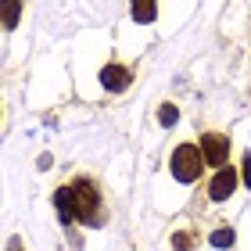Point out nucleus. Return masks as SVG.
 Listing matches in <instances>:
<instances>
[{
    "label": "nucleus",
    "instance_id": "nucleus-1",
    "mask_svg": "<svg viewBox=\"0 0 251 251\" xmlns=\"http://www.w3.org/2000/svg\"><path fill=\"white\" fill-rule=\"evenodd\" d=\"M72 201H75V219L86 223V226H97L100 223V190L90 176H75L72 179Z\"/></svg>",
    "mask_w": 251,
    "mask_h": 251
},
{
    "label": "nucleus",
    "instance_id": "nucleus-4",
    "mask_svg": "<svg viewBox=\"0 0 251 251\" xmlns=\"http://www.w3.org/2000/svg\"><path fill=\"white\" fill-rule=\"evenodd\" d=\"M233 190H237V173H233L230 165H226V169H215V176L208 179V201L223 204V201L233 198Z\"/></svg>",
    "mask_w": 251,
    "mask_h": 251
},
{
    "label": "nucleus",
    "instance_id": "nucleus-3",
    "mask_svg": "<svg viewBox=\"0 0 251 251\" xmlns=\"http://www.w3.org/2000/svg\"><path fill=\"white\" fill-rule=\"evenodd\" d=\"M201 154H204V162H208V165L226 169V165H230V136H223V133H204V136H201Z\"/></svg>",
    "mask_w": 251,
    "mask_h": 251
},
{
    "label": "nucleus",
    "instance_id": "nucleus-10",
    "mask_svg": "<svg viewBox=\"0 0 251 251\" xmlns=\"http://www.w3.org/2000/svg\"><path fill=\"white\" fill-rule=\"evenodd\" d=\"M212 244L215 248H230L233 244V230H230V226H219V230L212 233Z\"/></svg>",
    "mask_w": 251,
    "mask_h": 251
},
{
    "label": "nucleus",
    "instance_id": "nucleus-12",
    "mask_svg": "<svg viewBox=\"0 0 251 251\" xmlns=\"http://www.w3.org/2000/svg\"><path fill=\"white\" fill-rule=\"evenodd\" d=\"M244 183H248V190H251V151L244 154Z\"/></svg>",
    "mask_w": 251,
    "mask_h": 251
},
{
    "label": "nucleus",
    "instance_id": "nucleus-2",
    "mask_svg": "<svg viewBox=\"0 0 251 251\" xmlns=\"http://www.w3.org/2000/svg\"><path fill=\"white\" fill-rule=\"evenodd\" d=\"M169 169H173V176H176V183H198L201 173H204V154H201V147L198 144H176V151L173 158H169Z\"/></svg>",
    "mask_w": 251,
    "mask_h": 251
},
{
    "label": "nucleus",
    "instance_id": "nucleus-8",
    "mask_svg": "<svg viewBox=\"0 0 251 251\" xmlns=\"http://www.w3.org/2000/svg\"><path fill=\"white\" fill-rule=\"evenodd\" d=\"M18 15H22V0H4V29L7 32L18 25Z\"/></svg>",
    "mask_w": 251,
    "mask_h": 251
},
{
    "label": "nucleus",
    "instance_id": "nucleus-7",
    "mask_svg": "<svg viewBox=\"0 0 251 251\" xmlns=\"http://www.w3.org/2000/svg\"><path fill=\"white\" fill-rule=\"evenodd\" d=\"M169 244H173V251H194L198 248V233L194 230H176L169 237Z\"/></svg>",
    "mask_w": 251,
    "mask_h": 251
},
{
    "label": "nucleus",
    "instance_id": "nucleus-11",
    "mask_svg": "<svg viewBox=\"0 0 251 251\" xmlns=\"http://www.w3.org/2000/svg\"><path fill=\"white\" fill-rule=\"evenodd\" d=\"M176 115H179L176 104H162V108H158V122H162V126H173V122H176Z\"/></svg>",
    "mask_w": 251,
    "mask_h": 251
},
{
    "label": "nucleus",
    "instance_id": "nucleus-5",
    "mask_svg": "<svg viewBox=\"0 0 251 251\" xmlns=\"http://www.w3.org/2000/svg\"><path fill=\"white\" fill-rule=\"evenodd\" d=\"M129 68H122L119 61H111V65H104L100 68V86L104 90H111V94H122L126 86H129Z\"/></svg>",
    "mask_w": 251,
    "mask_h": 251
},
{
    "label": "nucleus",
    "instance_id": "nucleus-6",
    "mask_svg": "<svg viewBox=\"0 0 251 251\" xmlns=\"http://www.w3.org/2000/svg\"><path fill=\"white\" fill-rule=\"evenodd\" d=\"M54 204H58V215H61V223H72V219H75V201H72V187H61L58 194H54Z\"/></svg>",
    "mask_w": 251,
    "mask_h": 251
},
{
    "label": "nucleus",
    "instance_id": "nucleus-9",
    "mask_svg": "<svg viewBox=\"0 0 251 251\" xmlns=\"http://www.w3.org/2000/svg\"><path fill=\"white\" fill-rule=\"evenodd\" d=\"M133 18L136 22H151L154 18V0H133Z\"/></svg>",
    "mask_w": 251,
    "mask_h": 251
}]
</instances>
